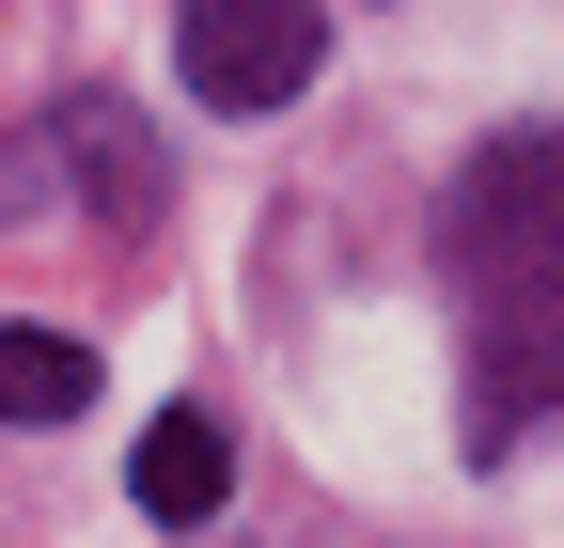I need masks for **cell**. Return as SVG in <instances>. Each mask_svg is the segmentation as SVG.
<instances>
[{
  "mask_svg": "<svg viewBox=\"0 0 564 548\" xmlns=\"http://www.w3.org/2000/svg\"><path fill=\"white\" fill-rule=\"evenodd\" d=\"M440 251L486 314V361H470V439H518L564 407V125H518L486 142L440 204Z\"/></svg>",
  "mask_w": 564,
  "mask_h": 548,
  "instance_id": "obj_1",
  "label": "cell"
},
{
  "mask_svg": "<svg viewBox=\"0 0 564 548\" xmlns=\"http://www.w3.org/2000/svg\"><path fill=\"white\" fill-rule=\"evenodd\" d=\"M314 0H188V95L204 110H282L314 79Z\"/></svg>",
  "mask_w": 564,
  "mask_h": 548,
  "instance_id": "obj_2",
  "label": "cell"
},
{
  "mask_svg": "<svg viewBox=\"0 0 564 548\" xmlns=\"http://www.w3.org/2000/svg\"><path fill=\"white\" fill-rule=\"evenodd\" d=\"M126 486H141V517H220L236 502V439H220V407H158L141 424V454H126Z\"/></svg>",
  "mask_w": 564,
  "mask_h": 548,
  "instance_id": "obj_3",
  "label": "cell"
},
{
  "mask_svg": "<svg viewBox=\"0 0 564 548\" xmlns=\"http://www.w3.org/2000/svg\"><path fill=\"white\" fill-rule=\"evenodd\" d=\"M79 407H95V346L0 314V424H79Z\"/></svg>",
  "mask_w": 564,
  "mask_h": 548,
  "instance_id": "obj_4",
  "label": "cell"
}]
</instances>
